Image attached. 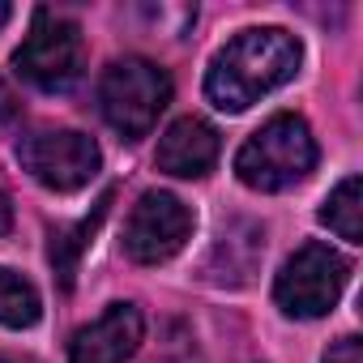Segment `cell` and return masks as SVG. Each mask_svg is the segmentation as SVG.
I'll use <instances>...</instances> for the list:
<instances>
[{
	"label": "cell",
	"mask_w": 363,
	"mask_h": 363,
	"mask_svg": "<svg viewBox=\"0 0 363 363\" xmlns=\"http://www.w3.org/2000/svg\"><path fill=\"white\" fill-rule=\"evenodd\" d=\"M299 39L278 30V26H252L240 30L214 60L206 73V99L218 111H248L252 103H261L265 94H274L278 86H286L299 73Z\"/></svg>",
	"instance_id": "obj_1"
},
{
	"label": "cell",
	"mask_w": 363,
	"mask_h": 363,
	"mask_svg": "<svg viewBox=\"0 0 363 363\" xmlns=\"http://www.w3.org/2000/svg\"><path fill=\"white\" fill-rule=\"evenodd\" d=\"M316 167V141L308 124L291 111L265 120L235 154V175L257 193H282L308 179Z\"/></svg>",
	"instance_id": "obj_2"
},
{
	"label": "cell",
	"mask_w": 363,
	"mask_h": 363,
	"mask_svg": "<svg viewBox=\"0 0 363 363\" xmlns=\"http://www.w3.org/2000/svg\"><path fill=\"white\" fill-rule=\"evenodd\" d=\"M167 103H171V77L145 56L111 60L99 77V111L124 141L150 137Z\"/></svg>",
	"instance_id": "obj_3"
},
{
	"label": "cell",
	"mask_w": 363,
	"mask_h": 363,
	"mask_svg": "<svg viewBox=\"0 0 363 363\" xmlns=\"http://www.w3.org/2000/svg\"><path fill=\"white\" fill-rule=\"evenodd\" d=\"M13 69L35 90H48V94L73 90L82 82V69H86L82 26L60 18V13H52V9H39L35 22H30V35L13 52Z\"/></svg>",
	"instance_id": "obj_4"
},
{
	"label": "cell",
	"mask_w": 363,
	"mask_h": 363,
	"mask_svg": "<svg viewBox=\"0 0 363 363\" xmlns=\"http://www.w3.org/2000/svg\"><path fill=\"white\" fill-rule=\"evenodd\" d=\"M346 278H350V265L329 244H303L282 265V274L274 282V299L286 316L316 320V316L333 312V303L342 299Z\"/></svg>",
	"instance_id": "obj_5"
},
{
	"label": "cell",
	"mask_w": 363,
	"mask_h": 363,
	"mask_svg": "<svg viewBox=\"0 0 363 363\" xmlns=\"http://www.w3.org/2000/svg\"><path fill=\"white\" fill-rule=\"evenodd\" d=\"M18 162L52 193H77L99 175V145L73 128H39L18 141Z\"/></svg>",
	"instance_id": "obj_6"
},
{
	"label": "cell",
	"mask_w": 363,
	"mask_h": 363,
	"mask_svg": "<svg viewBox=\"0 0 363 363\" xmlns=\"http://www.w3.org/2000/svg\"><path fill=\"white\" fill-rule=\"evenodd\" d=\"M193 240V210L175 193H145L124 227V252L137 265H162Z\"/></svg>",
	"instance_id": "obj_7"
},
{
	"label": "cell",
	"mask_w": 363,
	"mask_h": 363,
	"mask_svg": "<svg viewBox=\"0 0 363 363\" xmlns=\"http://www.w3.org/2000/svg\"><path fill=\"white\" fill-rule=\"evenodd\" d=\"M141 312L133 303H111L69 346V363H128L141 346Z\"/></svg>",
	"instance_id": "obj_8"
},
{
	"label": "cell",
	"mask_w": 363,
	"mask_h": 363,
	"mask_svg": "<svg viewBox=\"0 0 363 363\" xmlns=\"http://www.w3.org/2000/svg\"><path fill=\"white\" fill-rule=\"evenodd\" d=\"M218 150H223L218 128L206 124L201 116H184L158 137V171H167L175 179H201L214 171Z\"/></svg>",
	"instance_id": "obj_9"
},
{
	"label": "cell",
	"mask_w": 363,
	"mask_h": 363,
	"mask_svg": "<svg viewBox=\"0 0 363 363\" xmlns=\"http://www.w3.org/2000/svg\"><path fill=\"white\" fill-rule=\"evenodd\" d=\"M261 252H265V240H261L257 227H244V240L231 227V231L218 235V248H214V261H210V278L227 282V286H240V282L252 278V265H257Z\"/></svg>",
	"instance_id": "obj_10"
},
{
	"label": "cell",
	"mask_w": 363,
	"mask_h": 363,
	"mask_svg": "<svg viewBox=\"0 0 363 363\" xmlns=\"http://www.w3.org/2000/svg\"><path fill=\"white\" fill-rule=\"evenodd\" d=\"M359 214H363V184H359V175H346L342 184L329 193V201L320 206V223H325L333 235H342L346 244H363V223H359Z\"/></svg>",
	"instance_id": "obj_11"
},
{
	"label": "cell",
	"mask_w": 363,
	"mask_h": 363,
	"mask_svg": "<svg viewBox=\"0 0 363 363\" xmlns=\"http://www.w3.org/2000/svg\"><path fill=\"white\" fill-rule=\"evenodd\" d=\"M43 303H39V291L30 278H22L18 269H5L0 265V325L5 329H30L39 320Z\"/></svg>",
	"instance_id": "obj_12"
},
{
	"label": "cell",
	"mask_w": 363,
	"mask_h": 363,
	"mask_svg": "<svg viewBox=\"0 0 363 363\" xmlns=\"http://www.w3.org/2000/svg\"><path fill=\"white\" fill-rule=\"evenodd\" d=\"M107 206H111V193H103V197L94 201V214H90V218H82L73 231H56V235H52V265H56V274H60V282H65V286L73 282V274H77V257L86 252L90 235H94V231H99V223L107 218Z\"/></svg>",
	"instance_id": "obj_13"
},
{
	"label": "cell",
	"mask_w": 363,
	"mask_h": 363,
	"mask_svg": "<svg viewBox=\"0 0 363 363\" xmlns=\"http://www.w3.org/2000/svg\"><path fill=\"white\" fill-rule=\"evenodd\" d=\"M320 363H363V342L359 337H337Z\"/></svg>",
	"instance_id": "obj_14"
},
{
	"label": "cell",
	"mask_w": 363,
	"mask_h": 363,
	"mask_svg": "<svg viewBox=\"0 0 363 363\" xmlns=\"http://www.w3.org/2000/svg\"><path fill=\"white\" fill-rule=\"evenodd\" d=\"M18 116H22V103H18L13 86L0 77V120H18Z\"/></svg>",
	"instance_id": "obj_15"
},
{
	"label": "cell",
	"mask_w": 363,
	"mask_h": 363,
	"mask_svg": "<svg viewBox=\"0 0 363 363\" xmlns=\"http://www.w3.org/2000/svg\"><path fill=\"white\" fill-rule=\"evenodd\" d=\"M13 227V201H9V193H5V184H0V235H5Z\"/></svg>",
	"instance_id": "obj_16"
},
{
	"label": "cell",
	"mask_w": 363,
	"mask_h": 363,
	"mask_svg": "<svg viewBox=\"0 0 363 363\" xmlns=\"http://www.w3.org/2000/svg\"><path fill=\"white\" fill-rule=\"evenodd\" d=\"M0 363H35V359H26V354H13V350H0Z\"/></svg>",
	"instance_id": "obj_17"
},
{
	"label": "cell",
	"mask_w": 363,
	"mask_h": 363,
	"mask_svg": "<svg viewBox=\"0 0 363 363\" xmlns=\"http://www.w3.org/2000/svg\"><path fill=\"white\" fill-rule=\"evenodd\" d=\"M9 18H13V9H9V5H0V26H5Z\"/></svg>",
	"instance_id": "obj_18"
}]
</instances>
